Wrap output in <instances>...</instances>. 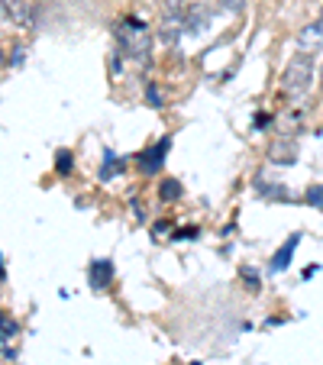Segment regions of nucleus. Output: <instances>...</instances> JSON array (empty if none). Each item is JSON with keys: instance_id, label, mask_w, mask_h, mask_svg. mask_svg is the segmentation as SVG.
<instances>
[{"instance_id": "nucleus-1", "label": "nucleus", "mask_w": 323, "mask_h": 365, "mask_svg": "<svg viewBox=\"0 0 323 365\" xmlns=\"http://www.w3.org/2000/svg\"><path fill=\"white\" fill-rule=\"evenodd\" d=\"M117 46L123 56L136 58V62H149V52H152V36L149 26L136 16H126V20L117 23Z\"/></svg>"}, {"instance_id": "nucleus-2", "label": "nucleus", "mask_w": 323, "mask_h": 365, "mask_svg": "<svg viewBox=\"0 0 323 365\" xmlns=\"http://www.w3.org/2000/svg\"><path fill=\"white\" fill-rule=\"evenodd\" d=\"M310 81H314V58L301 52V56H294V58L288 62V68H284L282 88H284V94L301 97V94H307Z\"/></svg>"}, {"instance_id": "nucleus-3", "label": "nucleus", "mask_w": 323, "mask_h": 365, "mask_svg": "<svg viewBox=\"0 0 323 365\" xmlns=\"http://www.w3.org/2000/svg\"><path fill=\"white\" fill-rule=\"evenodd\" d=\"M168 149H172V136H162V139H155L149 149H143V155H139V168H143V175L162 172V165H165V159H168Z\"/></svg>"}, {"instance_id": "nucleus-4", "label": "nucleus", "mask_w": 323, "mask_h": 365, "mask_svg": "<svg viewBox=\"0 0 323 365\" xmlns=\"http://www.w3.org/2000/svg\"><path fill=\"white\" fill-rule=\"evenodd\" d=\"M297 48H301L304 56H320L323 52V20L310 23V26H304L301 33H297Z\"/></svg>"}, {"instance_id": "nucleus-5", "label": "nucleus", "mask_w": 323, "mask_h": 365, "mask_svg": "<svg viewBox=\"0 0 323 365\" xmlns=\"http://www.w3.org/2000/svg\"><path fill=\"white\" fill-rule=\"evenodd\" d=\"M88 282L94 291H107L113 282V262H107V259H94L88 269Z\"/></svg>"}, {"instance_id": "nucleus-6", "label": "nucleus", "mask_w": 323, "mask_h": 365, "mask_svg": "<svg viewBox=\"0 0 323 365\" xmlns=\"http://www.w3.org/2000/svg\"><path fill=\"white\" fill-rule=\"evenodd\" d=\"M210 16H213V10L210 7H204V4H194L191 10H188L185 16H181V23H185V33H204L207 29V23H210Z\"/></svg>"}, {"instance_id": "nucleus-7", "label": "nucleus", "mask_w": 323, "mask_h": 365, "mask_svg": "<svg viewBox=\"0 0 323 365\" xmlns=\"http://www.w3.org/2000/svg\"><path fill=\"white\" fill-rule=\"evenodd\" d=\"M297 242H301V233H291L288 240H284V246L272 255V262H268V272H272V275H278V272H284L291 265V255H294Z\"/></svg>"}, {"instance_id": "nucleus-8", "label": "nucleus", "mask_w": 323, "mask_h": 365, "mask_svg": "<svg viewBox=\"0 0 323 365\" xmlns=\"http://www.w3.org/2000/svg\"><path fill=\"white\" fill-rule=\"evenodd\" d=\"M255 191H259V197H265V200H278V204H288V200H294V194H291L284 185H278V181L255 178Z\"/></svg>"}, {"instance_id": "nucleus-9", "label": "nucleus", "mask_w": 323, "mask_h": 365, "mask_svg": "<svg viewBox=\"0 0 323 365\" xmlns=\"http://www.w3.org/2000/svg\"><path fill=\"white\" fill-rule=\"evenodd\" d=\"M268 159L278 162V165H291L297 159V145L294 143H275L268 149Z\"/></svg>"}, {"instance_id": "nucleus-10", "label": "nucleus", "mask_w": 323, "mask_h": 365, "mask_svg": "<svg viewBox=\"0 0 323 365\" xmlns=\"http://www.w3.org/2000/svg\"><path fill=\"white\" fill-rule=\"evenodd\" d=\"M117 172H123V159H120V155H113L111 149L103 152V168H101V178L107 181V178H113V175Z\"/></svg>"}, {"instance_id": "nucleus-11", "label": "nucleus", "mask_w": 323, "mask_h": 365, "mask_svg": "<svg viewBox=\"0 0 323 365\" xmlns=\"http://www.w3.org/2000/svg\"><path fill=\"white\" fill-rule=\"evenodd\" d=\"M158 194H162V200H178V197H181V185H178L175 178H168V181H162Z\"/></svg>"}, {"instance_id": "nucleus-12", "label": "nucleus", "mask_w": 323, "mask_h": 365, "mask_svg": "<svg viewBox=\"0 0 323 365\" xmlns=\"http://www.w3.org/2000/svg\"><path fill=\"white\" fill-rule=\"evenodd\" d=\"M304 200H307L310 207H317V210H323V185H310L307 194H304Z\"/></svg>"}, {"instance_id": "nucleus-13", "label": "nucleus", "mask_w": 323, "mask_h": 365, "mask_svg": "<svg viewBox=\"0 0 323 365\" xmlns=\"http://www.w3.org/2000/svg\"><path fill=\"white\" fill-rule=\"evenodd\" d=\"M71 165H75V162H71V152H58V155H56V172L58 175H68Z\"/></svg>"}, {"instance_id": "nucleus-14", "label": "nucleus", "mask_w": 323, "mask_h": 365, "mask_svg": "<svg viewBox=\"0 0 323 365\" xmlns=\"http://www.w3.org/2000/svg\"><path fill=\"white\" fill-rule=\"evenodd\" d=\"M0 333L4 336H16V320H10L4 310H0Z\"/></svg>"}, {"instance_id": "nucleus-15", "label": "nucleus", "mask_w": 323, "mask_h": 365, "mask_svg": "<svg viewBox=\"0 0 323 365\" xmlns=\"http://www.w3.org/2000/svg\"><path fill=\"white\" fill-rule=\"evenodd\" d=\"M220 4V10H227V14H240V10H246V0H217Z\"/></svg>"}, {"instance_id": "nucleus-16", "label": "nucleus", "mask_w": 323, "mask_h": 365, "mask_svg": "<svg viewBox=\"0 0 323 365\" xmlns=\"http://www.w3.org/2000/svg\"><path fill=\"white\" fill-rule=\"evenodd\" d=\"M181 7H185V0H165V14L168 16H181Z\"/></svg>"}, {"instance_id": "nucleus-17", "label": "nucleus", "mask_w": 323, "mask_h": 365, "mask_svg": "<svg viewBox=\"0 0 323 365\" xmlns=\"http://www.w3.org/2000/svg\"><path fill=\"white\" fill-rule=\"evenodd\" d=\"M145 97H149V103H152V107H162V97H158L155 84H149V91H145Z\"/></svg>"}, {"instance_id": "nucleus-18", "label": "nucleus", "mask_w": 323, "mask_h": 365, "mask_svg": "<svg viewBox=\"0 0 323 365\" xmlns=\"http://www.w3.org/2000/svg\"><path fill=\"white\" fill-rule=\"evenodd\" d=\"M0 356H10V349H7V343H4V333H0Z\"/></svg>"}, {"instance_id": "nucleus-19", "label": "nucleus", "mask_w": 323, "mask_h": 365, "mask_svg": "<svg viewBox=\"0 0 323 365\" xmlns=\"http://www.w3.org/2000/svg\"><path fill=\"white\" fill-rule=\"evenodd\" d=\"M0 20H7V4L0 0Z\"/></svg>"}, {"instance_id": "nucleus-20", "label": "nucleus", "mask_w": 323, "mask_h": 365, "mask_svg": "<svg viewBox=\"0 0 323 365\" xmlns=\"http://www.w3.org/2000/svg\"><path fill=\"white\" fill-rule=\"evenodd\" d=\"M4 275H7V272H4V259H0V278H4Z\"/></svg>"}, {"instance_id": "nucleus-21", "label": "nucleus", "mask_w": 323, "mask_h": 365, "mask_svg": "<svg viewBox=\"0 0 323 365\" xmlns=\"http://www.w3.org/2000/svg\"><path fill=\"white\" fill-rule=\"evenodd\" d=\"M320 20H323V14H320Z\"/></svg>"}, {"instance_id": "nucleus-22", "label": "nucleus", "mask_w": 323, "mask_h": 365, "mask_svg": "<svg viewBox=\"0 0 323 365\" xmlns=\"http://www.w3.org/2000/svg\"><path fill=\"white\" fill-rule=\"evenodd\" d=\"M320 78H323V75H320Z\"/></svg>"}]
</instances>
